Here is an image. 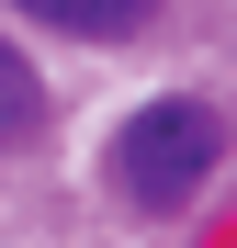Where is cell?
I'll list each match as a JSON object with an SVG mask.
<instances>
[{
  "label": "cell",
  "instance_id": "cell-1",
  "mask_svg": "<svg viewBox=\"0 0 237 248\" xmlns=\"http://www.w3.org/2000/svg\"><path fill=\"white\" fill-rule=\"evenodd\" d=\"M215 158H226V113L215 102H147V113H125L102 181H113V203H136V215H181V203L215 181Z\"/></svg>",
  "mask_w": 237,
  "mask_h": 248
},
{
  "label": "cell",
  "instance_id": "cell-2",
  "mask_svg": "<svg viewBox=\"0 0 237 248\" xmlns=\"http://www.w3.org/2000/svg\"><path fill=\"white\" fill-rule=\"evenodd\" d=\"M34 23H57V34H91V46H113V34H136L158 0H23Z\"/></svg>",
  "mask_w": 237,
  "mask_h": 248
},
{
  "label": "cell",
  "instance_id": "cell-3",
  "mask_svg": "<svg viewBox=\"0 0 237 248\" xmlns=\"http://www.w3.org/2000/svg\"><path fill=\"white\" fill-rule=\"evenodd\" d=\"M23 124H34V68H23L12 46H0V147H12Z\"/></svg>",
  "mask_w": 237,
  "mask_h": 248
}]
</instances>
